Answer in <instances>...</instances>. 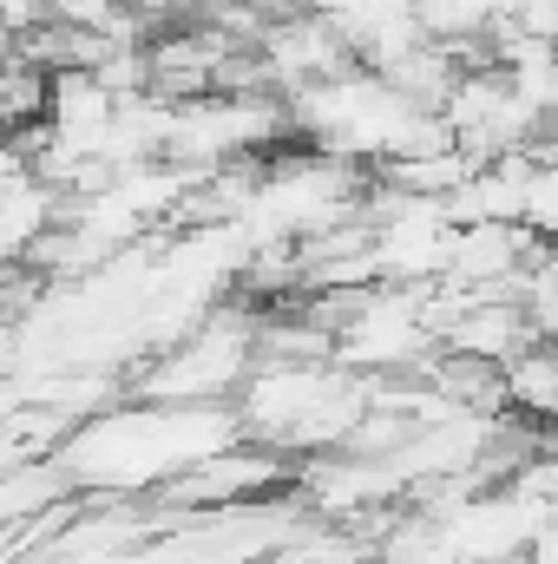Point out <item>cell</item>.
<instances>
[{
  "label": "cell",
  "instance_id": "obj_1",
  "mask_svg": "<svg viewBox=\"0 0 558 564\" xmlns=\"http://www.w3.org/2000/svg\"><path fill=\"white\" fill-rule=\"evenodd\" d=\"M257 59H264V73H270L277 93L315 86V79H342V73L362 66L355 46L335 33L329 13H277L264 26V40H257Z\"/></svg>",
  "mask_w": 558,
  "mask_h": 564
},
{
  "label": "cell",
  "instance_id": "obj_2",
  "mask_svg": "<svg viewBox=\"0 0 558 564\" xmlns=\"http://www.w3.org/2000/svg\"><path fill=\"white\" fill-rule=\"evenodd\" d=\"M415 13H420V33L427 40H440L466 66H480L486 59V33L513 13V0H415Z\"/></svg>",
  "mask_w": 558,
  "mask_h": 564
},
{
  "label": "cell",
  "instance_id": "obj_3",
  "mask_svg": "<svg viewBox=\"0 0 558 564\" xmlns=\"http://www.w3.org/2000/svg\"><path fill=\"white\" fill-rule=\"evenodd\" d=\"M533 158L558 164V112H546V126H539V139H533Z\"/></svg>",
  "mask_w": 558,
  "mask_h": 564
}]
</instances>
